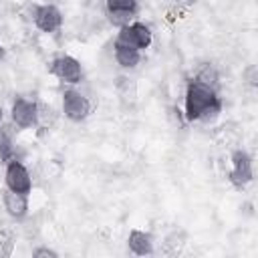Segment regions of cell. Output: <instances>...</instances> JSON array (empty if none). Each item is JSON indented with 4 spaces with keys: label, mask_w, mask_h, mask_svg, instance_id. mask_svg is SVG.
<instances>
[{
    "label": "cell",
    "mask_w": 258,
    "mask_h": 258,
    "mask_svg": "<svg viewBox=\"0 0 258 258\" xmlns=\"http://www.w3.org/2000/svg\"><path fill=\"white\" fill-rule=\"evenodd\" d=\"M220 99L214 87H208L200 81H191L185 91V117L189 121L210 119L220 113Z\"/></svg>",
    "instance_id": "cell-1"
},
{
    "label": "cell",
    "mask_w": 258,
    "mask_h": 258,
    "mask_svg": "<svg viewBox=\"0 0 258 258\" xmlns=\"http://www.w3.org/2000/svg\"><path fill=\"white\" fill-rule=\"evenodd\" d=\"M117 42H123V44L131 46V48H137V50L147 48L151 44V30L141 22L125 24V26H121Z\"/></svg>",
    "instance_id": "cell-2"
},
{
    "label": "cell",
    "mask_w": 258,
    "mask_h": 258,
    "mask_svg": "<svg viewBox=\"0 0 258 258\" xmlns=\"http://www.w3.org/2000/svg\"><path fill=\"white\" fill-rule=\"evenodd\" d=\"M62 111L71 121H83L91 111V103L85 95L71 89L62 95Z\"/></svg>",
    "instance_id": "cell-3"
},
{
    "label": "cell",
    "mask_w": 258,
    "mask_h": 258,
    "mask_svg": "<svg viewBox=\"0 0 258 258\" xmlns=\"http://www.w3.org/2000/svg\"><path fill=\"white\" fill-rule=\"evenodd\" d=\"M50 73H52L56 79H60V81H64V83H71V85L79 83V81H81V75H83L81 62H79L77 58L69 56V54L54 58L52 64H50Z\"/></svg>",
    "instance_id": "cell-4"
},
{
    "label": "cell",
    "mask_w": 258,
    "mask_h": 258,
    "mask_svg": "<svg viewBox=\"0 0 258 258\" xmlns=\"http://www.w3.org/2000/svg\"><path fill=\"white\" fill-rule=\"evenodd\" d=\"M6 185L12 191H20V194H28L32 187V179L30 173L26 171V167L20 161L10 159L8 167H6Z\"/></svg>",
    "instance_id": "cell-5"
},
{
    "label": "cell",
    "mask_w": 258,
    "mask_h": 258,
    "mask_svg": "<svg viewBox=\"0 0 258 258\" xmlns=\"http://www.w3.org/2000/svg\"><path fill=\"white\" fill-rule=\"evenodd\" d=\"M232 171H230V181L236 185V187H242L246 185L250 179H252V159L246 151L238 149L234 151L232 155Z\"/></svg>",
    "instance_id": "cell-6"
},
{
    "label": "cell",
    "mask_w": 258,
    "mask_h": 258,
    "mask_svg": "<svg viewBox=\"0 0 258 258\" xmlns=\"http://www.w3.org/2000/svg\"><path fill=\"white\" fill-rule=\"evenodd\" d=\"M38 119V109H36V103L34 101H28V99H16L12 103V121L26 129V127H32Z\"/></svg>",
    "instance_id": "cell-7"
},
{
    "label": "cell",
    "mask_w": 258,
    "mask_h": 258,
    "mask_svg": "<svg viewBox=\"0 0 258 258\" xmlns=\"http://www.w3.org/2000/svg\"><path fill=\"white\" fill-rule=\"evenodd\" d=\"M62 22V16H60V10L52 4H44V6H38L34 10V24L42 30V32H54Z\"/></svg>",
    "instance_id": "cell-8"
},
{
    "label": "cell",
    "mask_w": 258,
    "mask_h": 258,
    "mask_svg": "<svg viewBox=\"0 0 258 258\" xmlns=\"http://www.w3.org/2000/svg\"><path fill=\"white\" fill-rule=\"evenodd\" d=\"M4 208H6V212H8L12 218H16V220L24 218L26 212H28V200H26V194L12 191V189L4 191Z\"/></svg>",
    "instance_id": "cell-9"
},
{
    "label": "cell",
    "mask_w": 258,
    "mask_h": 258,
    "mask_svg": "<svg viewBox=\"0 0 258 258\" xmlns=\"http://www.w3.org/2000/svg\"><path fill=\"white\" fill-rule=\"evenodd\" d=\"M127 244H129V250H131L133 254H137V256L151 254V250H153L151 236H149V234H145V232H141V230H133V232L129 234Z\"/></svg>",
    "instance_id": "cell-10"
},
{
    "label": "cell",
    "mask_w": 258,
    "mask_h": 258,
    "mask_svg": "<svg viewBox=\"0 0 258 258\" xmlns=\"http://www.w3.org/2000/svg\"><path fill=\"white\" fill-rule=\"evenodd\" d=\"M113 48H115V58H117V62L121 67L131 69V67H135L139 62V50L137 48H131V46H127L123 42H117V40H115Z\"/></svg>",
    "instance_id": "cell-11"
},
{
    "label": "cell",
    "mask_w": 258,
    "mask_h": 258,
    "mask_svg": "<svg viewBox=\"0 0 258 258\" xmlns=\"http://www.w3.org/2000/svg\"><path fill=\"white\" fill-rule=\"evenodd\" d=\"M137 8V0H107L109 12H129L133 14Z\"/></svg>",
    "instance_id": "cell-12"
},
{
    "label": "cell",
    "mask_w": 258,
    "mask_h": 258,
    "mask_svg": "<svg viewBox=\"0 0 258 258\" xmlns=\"http://www.w3.org/2000/svg\"><path fill=\"white\" fill-rule=\"evenodd\" d=\"M196 81H200V83H204V85H208V87H214V85L218 83V73H216L210 64H206V67L200 71V75H198Z\"/></svg>",
    "instance_id": "cell-13"
},
{
    "label": "cell",
    "mask_w": 258,
    "mask_h": 258,
    "mask_svg": "<svg viewBox=\"0 0 258 258\" xmlns=\"http://www.w3.org/2000/svg\"><path fill=\"white\" fill-rule=\"evenodd\" d=\"M10 159H12V141L4 131H0V161H10Z\"/></svg>",
    "instance_id": "cell-14"
},
{
    "label": "cell",
    "mask_w": 258,
    "mask_h": 258,
    "mask_svg": "<svg viewBox=\"0 0 258 258\" xmlns=\"http://www.w3.org/2000/svg\"><path fill=\"white\" fill-rule=\"evenodd\" d=\"M58 254L54 252V250H50V248H38V250H34V258H56Z\"/></svg>",
    "instance_id": "cell-15"
},
{
    "label": "cell",
    "mask_w": 258,
    "mask_h": 258,
    "mask_svg": "<svg viewBox=\"0 0 258 258\" xmlns=\"http://www.w3.org/2000/svg\"><path fill=\"white\" fill-rule=\"evenodd\" d=\"M4 56V48H2V44H0V58Z\"/></svg>",
    "instance_id": "cell-16"
},
{
    "label": "cell",
    "mask_w": 258,
    "mask_h": 258,
    "mask_svg": "<svg viewBox=\"0 0 258 258\" xmlns=\"http://www.w3.org/2000/svg\"><path fill=\"white\" fill-rule=\"evenodd\" d=\"M0 123H2V109H0Z\"/></svg>",
    "instance_id": "cell-17"
}]
</instances>
